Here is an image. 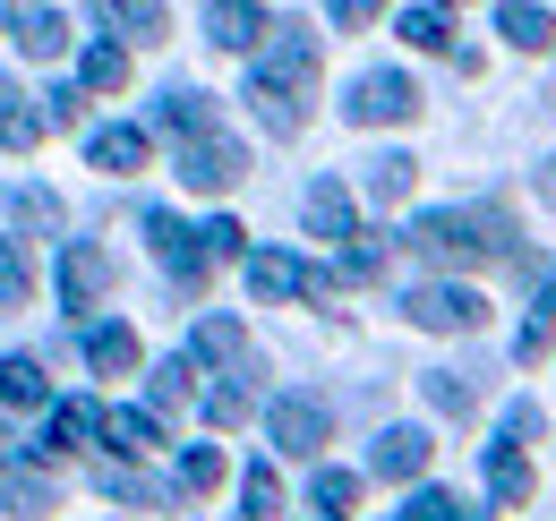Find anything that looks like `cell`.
Segmentation results:
<instances>
[{
	"label": "cell",
	"mask_w": 556,
	"mask_h": 521,
	"mask_svg": "<svg viewBox=\"0 0 556 521\" xmlns=\"http://www.w3.org/2000/svg\"><path fill=\"white\" fill-rule=\"evenodd\" d=\"M428 454H437V445H428V428H386V436L368 445V470H377V479H419Z\"/></svg>",
	"instance_id": "12"
},
{
	"label": "cell",
	"mask_w": 556,
	"mask_h": 521,
	"mask_svg": "<svg viewBox=\"0 0 556 521\" xmlns=\"http://www.w3.org/2000/svg\"><path fill=\"white\" fill-rule=\"evenodd\" d=\"M240 513H249V521L282 513V479L266 470V461H249V470H240Z\"/></svg>",
	"instance_id": "29"
},
{
	"label": "cell",
	"mask_w": 556,
	"mask_h": 521,
	"mask_svg": "<svg viewBox=\"0 0 556 521\" xmlns=\"http://www.w3.org/2000/svg\"><path fill=\"white\" fill-rule=\"evenodd\" d=\"M9 513H52V479H35V470H26V461H9Z\"/></svg>",
	"instance_id": "32"
},
{
	"label": "cell",
	"mask_w": 556,
	"mask_h": 521,
	"mask_svg": "<svg viewBox=\"0 0 556 521\" xmlns=\"http://www.w3.org/2000/svg\"><path fill=\"white\" fill-rule=\"evenodd\" d=\"M103 26H121V35L154 43V35H163V9H112V0H103Z\"/></svg>",
	"instance_id": "39"
},
{
	"label": "cell",
	"mask_w": 556,
	"mask_h": 521,
	"mask_svg": "<svg viewBox=\"0 0 556 521\" xmlns=\"http://www.w3.org/2000/svg\"><path fill=\"white\" fill-rule=\"evenodd\" d=\"M531 436H540V402H505V419H496V445H505V454H522Z\"/></svg>",
	"instance_id": "37"
},
{
	"label": "cell",
	"mask_w": 556,
	"mask_h": 521,
	"mask_svg": "<svg viewBox=\"0 0 556 521\" xmlns=\"http://www.w3.org/2000/svg\"><path fill=\"white\" fill-rule=\"evenodd\" d=\"M0 129H9V145H35V112H26L17 86H0Z\"/></svg>",
	"instance_id": "38"
},
{
	"label": "cell",
	"mask_w": 556,
	"mask_h": 521,
	"mask_svg": "<svg viewBox=\"0 0 556 521\" xmlns=\"http://www.w3.org/2000/svg\"><path fill=\"white\" fill-rule=\"evenodd\" d=\"M540 196H548V205H556V163H548V171H540Z\"/></svg>",
	"instance_id": "45"
},
{
	"label": "cell",
	"mask_w": 556,
	"mask_h": 521,
	"mask_svg": "<svg viewBox=\"0 0 556 521\" xmlns=\"http://www.w3.org/2000/svg\"><path fill=\"white\" fill-rule=\"evenodd\" d=\"M403 521H471V505H463L454 487H412V505H403Z\"/></svg>",
	"instance_id": "33"
},
{
	"label": "cell",
	"mask_w": 556,
	"mask_h": 521,
	"mask_svg": "<svg viewBox=\"0 0 556 521\" xmlns=\"http://www.w3.org/2000/svg\"><path fill=\"white\" fill-rule=\"evenodd\" d=\"M249 171V154L231 145V137H198V145H180V180L189 189H231Z\"/></svg>",
	"instance_id": "9"
},
{
	"label": "cell",
	"mask_w": 556,
	"mask_h": 521,
	"mask_svg": "<svg viewBox=\"0 0 556 521\" xmlns=\"http://www.w3.org/2000/svg\"><path fill=\"white\" fill-rule=\"evenodd\" d=\"M206 35L223 43V52H257V43H266V9H249V0H214Z\"/></svg>",
	"instance_id": "13"
},
{
	"label": "cell",
	"mask_w": 556,
	"mask_h": 521,
	"mask_svg": "<svg viewBox=\"0 0 556 521\" xmlns=\"http://www.w3.org/2000/svg\"><path fill=\"white\" fill-rule=\"evenodd\" d=\"M206 419H214V428H240V419H249V385H214L206 393Z\"/></svg>",
	"instance_id": "40"
},
{
	"label": "cell",
	"mask_w": 556,
	"mask_h": 521,
	"mask_svg": "<svg viewBox=\"0 0 556 521\" xmlns=\"http://www.w3.org/2000/svg\"><path fill=\"white\" fill-rule=\"evenodd\" d=\"M61 120H77V94H70V86H52V94H43V129H61Z\"/></svg>",
	"instance_id": "44"
},
{
	"label": "cell",
	"mask_w": 556,
	"mask_h": 521,
	"mask_svg": "<svg viewBox=\"0 0 556 521\" xmlns=\"http://www.w3.org/2000/svg\"><path fill=\"white\" fill-rule=\"evenodd\" d=\"M26 291H35V274H26V249L9 240V265H0V300H9V308H26Z\"/></svg>",
	"instance_id": "41"
},
{
	"label": "cell",
	"mask_w": 556,
	"mask_h": 521,
	"mask_svg": "<svg viewBox=\"0 0 556 521\" xmlns=\"http://www.w3.org/2000/svg\"><path fill=\"white\" fill-rule=\"evenodd\" d=\"M0 393H9V410H35V402H43V368H35L26 351H17V359L0 368Z\"/></svg>",
	"instance_id": "35"
},
{
	"label": "cell",
	"mask_w": 556,
	"mask_h": 521,
	"mask_svg": "<svg viewBox=\"0 0 556 521\" xmlns=\"http://www.w3.org/2000/svg\"><path fill=\"white\" fill-rule=\"evenodd\" d=\"M103 291H112V257H103L94 240H70V249H61V300H70V308H94Z\"/></svg>",
	"instance_id": "8"
},
{
	"label": "cell",
	"mask_w": 556,
	"mask_h": 521,
	"mask_svg": "<svg viewBox=\"0 0 556 521\" xmlns=\"http://www.w3.org/2000/svg\"><path fill=\"white\" fill-rule=\"evenodd\" d=\"M249 77H266V86H282V94H308V77H317V43H308V35H275L266 61L249 68Z\"/></svg>",
	"instance_id": "11"
},
{
	"label": "cell",
	"mask_w": 556,
	"mask_h": 521,
	"mask_svg": "<svg viewBox=\"0 0 556 521\" xmlns=\"http://www.w3.org/2000/svg\"><path fill=\"white\" fill-rule=\"evenodd\" d=\"M428 402H437L445 419H471V410H480V377H463V368H437V377H428Z\"/></svg>",
	"instance_id": "25"
},
{
	"label": "cell",
	"mask_w": 556,
	"mask_h": 521,
	"mask_svg": "<svg viewBox=\"0 0 556 521\" xmlns=\"http://www.w3.org/2000/svg\"><path fill=\"white\" fill-rule=\"evenodd\" d=\"M266 436H275L282 454L317 461V445H326V402H317V393H282L275 410H266Z\"/></svg>",
	"instance_id": "5"
},
{
	"label": "cell",
	"mask_w": 556,
	"mask_h": 521,
	"mask_svg": "<svg viewBox=\"0 0 556 521\" xmlns=\"http://www.w3.org/2000/svg\"><path fill=\"white\" fill-rule=\"evenodd\" d=\"M300 214H308V231H317V240H359V231H351V189H343V180H317Z\"/></svg>",
	"instance_id": "17"
},
{
	"label": "cell",
	"mask_w": 556,
	"mask_h": 521,
	"mask_svg": "<svg viewBox=\"0 0 556 521\" xmlns=\"http://www.w3.org/2000/svg\"><path fill=\"white\" fill-rule=\"evenodd\" d=\"M86 163H94L103 180H129V171H146V129H129V120L86 129Z\"/></svg>",
	"instance_id": "6"
},
{
	"label": "cell",
	"mask_w": 556,
	"mask_h": 521,
	"mask_svg": "<svg viewBox=\"0 0 556 521\" xmlns=\"http://www.w3.org/2000/svg\"><path fill=\"white\" fill-rule=\"evenodd\" d=\"M496 35H505L514 52H548L556 17H548V9H522V0H505V9H496Z\"/></svg>",
	"instance_id": "20"
},
{
	"label": "cell",
	"mask_w": 556,
	"mask_h": 521,
	"mask_svg": "<svg viewBox=\"0 0 556 521\" xmlns=\"http://www.w3.org/2000/svg\"><path fill=\"white\" fill-rule=\"evenodd\" d=\"M343 112L359 120V129H377V120H412V112H419V86L403 77V68H368V77H351Z\"/></svg>",
	"instance_id": "2"
},
{
	"label": "cell",
	"mask_w": 556,
	"mask_h": 521,
	"mask_svg": "<svg viewBox=\"0 0 556 521\" xmlns=\"http://www.w3.org/2000/svg\"><path fill=\"white\" fill-rule=\"evenodd\" d=\"M488 496L514 513V505H531V461L505 454V445H488Z\"/></svg>",
	"instance_id": "21"
},
{
	"label": "cell",
	"mask_w": 556,
	"mask_h": 521,
	"mask_svg": "<svg viewBox=\"0 0 556 521\" xmlns=\"http://www.w3.org/2000/svg\"><path fill=\"white\" fill-rule=\"evenodd\" d=\"M103 496H121V505H154L163 487H154L146 470H129V461H103Z\"/></svg>",
	"instance_id": "36"
},
{
	"label": "cell",
	"mask_w": 556,
	"mask_h": 521,
	"mask_svg": "<svg viewBox=\"0 0 556 521\" xmlns=\"http://www.w3.org/2000/svg\"><path fill=\"white\" fill-rule=\"evenodd\" d=\"M9 43H17V52H43V61H52V52L70 43V17H61V9H26V0H17V9H9Z\"/></svg>",
	"instance_id": "15"
},
{
	"label": "cell",
	"mask_w": 556,
	"mask_h": 521,
	"mask_svg": "<svg viewBox=\"0 0 556 521\" xmlns=\"http://www.w3.org/2000/svg\"><path fill=\"white\" fill-rule=\"evenodd\" d=\"M412 180H419L412 154H377V163H368V196H377V205H403V196H412Z\"/></svg>",
	"instance_id": "26"
},
{
	"label": "cell",
	"mask_w": 556,
	"mask_h": 521,
	"mask_svg": "<svg viewBox=\"0 0 556 521\" xmlns=\"http://www.w3.org/2000/svg\"><path fill=\"white\" fill-rule=\"evenodd\" d=\"M249 103H257V120H266L275 137L300 129V94H282V86H266V77H249Z\"/></svg>",
	"instance_id": "30"
},
{
	"label": "cell",
	"mask_w": 556,
	"mask_h": 521,
	"mask_svg": "<svg viewBox=\"0 0 556 521\" xmlns=\"http://www.w3.org/2000/svg\"><path fill=\"white\" fill-rule=\"evenodd\" d=\"M146 240H154V257L172 265V282H180V291H198V282H206V265H214V249H206V223L189 231L180 214H146Z\"/></svg>",
	"instance_id": "3"
},
{
	"label": "cell",
	"mask_w": 556,
	"mask_h": 521,
	"mask_svg": "<svg viewBox=\"0 0 556 521\" xmlns=\"http://www.w3.org/2000/svg\"><path fill=\"white\" fill-rule=\"evenodd\" d=\"M77 351H86V368H103V377H129V368H138V333L129 326H86Z\"/></svg>",
	"instance_id": "16"
},
{
	"label": "cell",
	"mask_w": 556,
	"mask_h": 521,
	"mask_svg": "<svg viewBox=\"0 0 556 521\" xmlns=\"http://www.w3.org/2000/svg\"><path fill=\"white\" fill-rule=\"evenodd\" d=\"M394 35L419 43V52H454V17H445V9H428V0H412V9L394 17Z\"/></svg>",
	"instance_id": "22"
},
{
	"label": "cell",
	"mask_w": 556,
	"mask_h": 521,
	"mask_svg": "<svg viewBox=\"0 0 556 521\" xmlns=\"http://www.w3.org/2000/svg\"><path fill=\"white\" fill-rule=\"evenodd\" d=\"M556 342V274L540 282V300H531V317H522V333H514V359H540Z\"/></svg>",
	"instance_id": "23"
},
{
	"label": "cell",
	"mask_w": 556,
	"mask_h": 521,
	"mask_svg": "<svg viewBox=\"0 0 556 521\" xmlns=\"http://www.w3.org/2000/svg\"><path fill=\"white\" fill-rule=\"evenodd\" d=\"M86 86H94V94H121V86H129V52H121V43H94V52H86Z\"/></svg>",
	"instance_id": "34"
},
{
	"label": "cell",
	"mask_w": 556,
	"mask_h": 521,
	"mask_svg": "<svg viewBox=\"0 0 556 521\" xmlns=\"http://www.w3.org/2000/svg\"><path fill=\"white\" fill-rule=\"evenodd\" d=\"M377 265H386V249H377V240H351V249H343V265H334V274H343V282H368Z\"/></svg>",
	"instance_id": "43"
},
{
	"label": "cell",
	"mask_w": 556,
	"mask_h": 521,
	"mask_svg": "<svg viewBox=\"0 0 556 521\" xmlns=\"http://www.w3.org/2000/svg\"><path fill=\"white\" fill-rule=\"evenodd\" d=\"M249 291L257 300H308L317 291V265H300L291 249H257L249 257Z\"/></svg>",
	"instance_id": "7"
},
{
	"label": "cell",
	"mask_w": 556,
	"mask_h": 521,
	"mask_svg": "<svg viewBox=\"0 0 556 521\" xmlns=\"http://www.w3.org/2000/svg\"><path fill=\"white\" fill-rule=\"evenodd\" d=\"M189 359H214V368H240V359H249V333L231 326V317H198V333H189Z\"/></svg>",
	"instance_id": "19"
},
{
	"label": "cell",
	"mask_w": 556,
	"mask_h": 521,
	"mask_svg": "<svg viewBox=\"0 0 556 521\" xmlns=\"http://www.w3.org/2000/svg\"><path fill=\"white\" fill-rule=\"evenodd\" d=\"M189 393H198V359L172 351V359L154 368V410H189Z\"/></svg>",
	"instance_id": "27"
},
{
	"label": "cell",
	"mask_w": 556,
	"mask_h": 521,
	"mask_svg": "<svg viewBox=\"0 0 556 521\" xmlns=\"http://www.w3.org/2000/svg\"><path fill=\"white\" fill-rule=\"evenodd\" d=\"M103 436H112L121 454H154V445H163V419H154V410H112Z\"/></svg>",
	"instance_id": "28"
},
{
	"label": "cell",
	"mask_w": 556,
	"mask_h": 521,
	"mask_svg": "<svg viewBox=\"0 0 556 521\" xmlns=\"http://www.w3.org/2000/svg\"><path fill=\"white\" fill-rule=\"evenodd\" d=\"M214 487H223V454H214V445H189L180 470H172V496H214Z\"/></svg>",
	"instance_id": "24"
},
{
	"label": "cell",
	"mask_w": 556,
	"mask_h": 521,
	"mask_svg": "<svg viewBox=\"0 0 556 521\" xmlns=\"http://www.w3.org/2000/svg\"><path fill=\"white\" fill-rule=\"evenodd\" d=\"M154 129L180 137V145L214 137V94H198V86H163V103H154Z\"/></svg>",
	"instance_id": "10"
},
{
	"label": "cell",
	"mask_w": 556,
	"mask_h": 521,
	"mask_svg": "<svg viewBox=\"0 0 556 521\" xmlns=\"http://www.w3.org/2000/svg\"><path fill=\"white\" fill-rule=\"evenodd\" d=\"M206 249H214V257H257V249H249V231H240L231 214H214V223H206Z\"/></svg>",
	"instance_id": "42"
},
{
	"label": "cell",
	"mask_w": 556,
	"mask_h": 521,
	"mask_svg": "<svg viewBox=\"0 0 556 521\" xmlns=\"http://www.w3.org/2000/svg\"><path fill=\"white\" fill-rule=\"evenodd\" d=\"M308 505H317L326 521H343L351 505H359V479H351V470H317V487H308Z\"/></svg>",
	"instance_id": "31"
},
{
	"label": "cell",
	"mask_w": 556,
	"mask_h": 521,
	"mask_svg": "<svg viewBox=\"0 0 556 521\" xmlns=\"http://www.w3.org/2000/svg\"><path fill=\"white\" fill-rule=\"evenodd\" d=\"M103 428H112V410H103V402H61V410H52V428H43V454H70V445H94Z\"/></svg>",
	"instance_id": "14"
},
{
	"label": "cell",
	"mask_w": 556,
	"mask_h": 521,
	"mask_svg": "<svg viewBox=\"0 0 556 521\" xmlns=\"http://www.w3.org/2000/svg\"><path fill=\"white\" fill-rule=\"evenodd\" d=\"M412 326H428V333H480L488 326V300H480V291H463V282H428V291H412Z\"/></svg>",
	"instance_id": "4"
},
{
	"label": "cell",
	"mask_w": 556,
	"mask_h": 521,
	"mask_svg": "<svg viewBox=\"0 0 556 521\" xmlns=\"http://www.w3.org/2000/svg\"><path fill=\"white\" fill-rule=\"evenodd\" d=\"M412 240L428 257H454V265H488L514 249V231H505V214H480V205H437V214H419Z\"/></svg>",
	"instance_id": "1"
},
{
	"label": "cell",
	"mask_w": 556,
	"mask_h": 521,
	"mask_svg": "<svg viewBox=\"0 0 556 521\" xmlns=\"http://www.w3.org/2000/svg\"><path fill=\"white\" fill-rule=\"evenodd\" d=\"M35 231H61V196L52 189H9V240L26 249Z\"/></svg>",
	"instance_id": "18"
}]
</instances>
